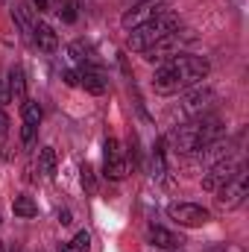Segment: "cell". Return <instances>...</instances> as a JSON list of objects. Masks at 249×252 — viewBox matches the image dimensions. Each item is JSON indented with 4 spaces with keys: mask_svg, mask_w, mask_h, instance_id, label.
<instances>
[{
    "mask_svg": "<svg viewBox=\"0 0 249 252\" xmlns=\"http://www.w3.org/2000/svg\"><path fill=\"white\" fill-rule=\"evenodd\" d=\"M21 115H24V124H32V126L41 124V106L35 100H24L21 103Z\"/></svg>",
    "mask_w": 249,
    "mask_h": 252,
    "instance_id": "cell-17",
    "label": "cell"
},
{
    "mask_svg": "<svg viewBox=\"0 0 249 252\" xmlns=\"http://www.w3.org/2000/svg\"><path fill=\"white\" fill-rule=\"evenodd\" d=\"M59 220H62L64 226H67V223H70V211H67V208H64V211H59Z\"/></svg>",
    "mask_w": 249,
    "mask_h": 252,
    "instance_id": "cell-27",
    "label": "cell"
},
{
    "mask_svg": "<svg viewBox=\"0 0 249 252\" xmlns=\"http://www.w3.org/2000/svg\"><path fill=\"white\" fill-rule=\"evenodd\" d=\"M70 56L82 64V67H88V64H97V62H100V59L94 56V50H91L88 44H82V41H73V44H70Z\"/></svg>",
    "mask_w": 249,
    "mask_h": 252,
    "instance_id": "cell-14",
    "label": "cell"
},
{
    "mask_svg": "<svg viewBox=\"0 0 249 252\" xmlns=\"http://www.w3.org/2000/svg\"><path fill=\"white\" fill-rule=\"evenodd\" d=\"M103 150H106V153H103V170H106V176H109L112 182H121V179H126L129 164H126V158H124L121 144H118L115 138H109Z\"/></svg>",
    "mask_w": 249,
    "mask_h": 252,
    "instance_id": "cell-5",
    "label": "cell"
},
{
    "mask_svg": "<svg viewBox=\"0 0 249 252\" xmlns=\"http://www.w3.org/2000/svg\"><path fill=\"white\" fill-rule=\"evenodd\" d=\"M32 38H35V44H38L44 53H53V50L59 47V35H56V30H53V27H47V24H35Z\"/></svg>",
    "mask_w": 249,
    "mask_h": 252,
    "instance_id": "cell-10",
    "label": "cell"
},
{
    "mask_svg": "<svg viewBox=\"0 0 249 252\" xmlns=\"http://www.w3.org/2000/svg\"><path fill=\"white\" fill-rule=\"evenodd\" d=\"M32 6H35L38 12H47V0H32Z\"/></svg>",
    "mask_w": 249,
    "mask_h": 252,
    "instance_id": "cell-26",
    "label": "cell"
},
{
    "mask_svg": "<svg viewBox=\"0 0 249 252\" xmlns=\"http://www.w3.org/2000/svg\"><path fill=\"white\" fill-rule=\"evenodd\" d=\"M12 21L21 27V32H24V35H32L35 21L30 18V9H27V6H15V9H12Z\"/></svg>",
    "mask_w": 249,
    "mask_h": 252,
    "instance_id": "cell-15",
    "label": "cell"
},
{
    "mask_svg": "<svg viewBox=\"0 0 249 252\" xmlns=\"http://www.w3.org/2000/svg\"><path fill=\"white\" fill-rule=\"evenodd\" d=\"M135 3H147V0H135Z\"/></svg>",
    "mask_w": 249,
    "mask_h": 252,
    "instance_id": "cell-29",
    "label": "cell"
},
{
    "mask_svg": "<svg viewBox=\"0 0 249 252\" xmlns=\"http://www.w3.org/2000/svg\"><path fill=\"white\" fill-rule=\"evenodd\" d=\"M32 138H35V126L24 124V129H21V141H24V144H32Z\"/></svg>",
    "mask_w": 249,
    "mask_h": 252,
    "instance_id": "cell-22",
    "label": "cell"
},
{
    "mask_svg": "<svg viewBox=\"0 0 249 252\" xmlns=\"http://www.w3.org/2000/svg\"><path fill=\"white\" fill-rule=\"evenodd\" d=\"M59 252H73V250H70V244H62V247H59Z\"/></svg>",
    "mask_w": 249,
    "mask_h": 252,
    "instance_id": "cell-28",
    "label": "cell"
},
{
    "mask_svg": "<svg viewBox=\"0 0 249 252\" xmlns=\"http://www.w3.org/2000/svg\"><path fill=\"white\" fill-rule=\"evenodd\" d=\"M73 9H76L73 3H64L62 9H59V15H62V18L67 21V24H73V21H76V12H73Z\"/></svg>",
    "mask_w": 249,
    "mask_h": 252,
    "instance_id": "cell-21",
    "label": "cell"
},
{
    "mask_svg": "<svg viewBox=\"0 0 249 252\" xmlns=\"http://www.w3.org/2000/svg\"><path fill=\"white\" fill-rule=\"evenodd\" d=\"M79 173H82V185H85V190H88V193H94V190H97V179H94L91 164H82V170H79Z\"/></svg>",
    "mask_w": 249,
    "mask_h": 252,
    "instance_id": "cell-20",
    "label": "cell"
},
{
    "mask_svg": "<svg viewBox=\"0 0 249 252\" xmlns=\"http://www.w3.org/2000/svg\"><path fill=\"white\" fill-rule=\"evenodd\" d=\"M6 88H9V97H12V100H18V103L27 100V76H24V67H12V70H9Z\"/></svg>",
    "mask_w": 249,
    "mask_h": 252,
    "instance_id": "cell-12",
    "label": "cell"
},
{
    "mask_svg": "<svg viewBox=\"0 0 249 252\" xmlns=\"http://www.w3.org/2000/svg\"><path fill=\"white\" fill-rule=\"evenodd\" d=\"M247 173H244V167L223 185L220 190H214L217 193V208H223V211H232V208H238L241 202H244V196H247Z\"/></svg>",
    "mask_w": 249,
    "mask_h": 252,
    "instance_id": "cell-4",
    "label": "cell"
},
{
    "mask_svg": "<svg viewBox=\"0 0 249 252\" xmlns=\"http://www.w3.org/2000/svg\"><path fill=\"white\" fill-rule=\"evenodd\" d=\"M161 12H167L164 3H158V0H147V3H138V6H132L129 12H124L121 24H124V30H135V27L150 24L153 18H158Z\"/></svg>",
    "mask_w": 249,
    "mask_h": 252,
    "instance_id": "cell-6",
    "label": "cell"
},
{
    "mask_svg": "<svg viewBox=\"0 0 249 252\" xmlns=\"http://www.w3.org/2000/svg\"><path fill=\"white\" fill-rule=\"evenodd\" d=\"M211 103H214V91L211 88H196V91H190L185 97L182 109H185V115H190V118H199V115H205L211 109Z\"/></svg>",
    "mask_w": 249,
    "mask_h": 252,
    "instance_id": "cell-8",
    "label": "cell"
},
{
    "mask_svg": "<svg viewBox=\"0 0 249 252\" xmlns=\"http://www.w3.org/2000/svg\"><path fill=\"white\" fill-rule=\"evenodd\" d=\"M67 244H70L73 252H91V235L88 232H76L73 241H67Z\"/></svg>",
    "mask_w": 249,
    "mask_h": 252,
    "instance_id": "cell-19",
    "label": "cell"
},
{
    "mask_svg": "<svg viewBox=\"0 0 249 252\" xmlns=\"http://www.w3.org/2000/svg\"><path fill=\"white\" fill-rule=\"evenodd\" d=\"M211 64L202 56H190V53H176L167 62H161V67L153 76V88L156 94H179L187 88H196L205 76H208Z\"/></svg>",
    "mask_w": 249,
    "mask_h": 252,
    "instance_id": "cell-1",
    "label": "cell"
},
{
    "mask_svg": "<svg viewBox=\"0 0 249 252\" xmlns=\"http://www.w3.org/2000/svg\"><path fill=\"white\" fill-rule=\"evenodd\" d=\"M176 30H179V18L170 15V12H161V15L153 18L150 24H141V27H135V30L129 32V47L138 50V53H144V50H150L153 44H158L161 38L173 35Z\"/></svg>",
    "mask_w": 249,
    "mask_h": 252,
    "instance_id": "cell-2",
    "label": "cell"
},
{
    "mask_svg": "<svg viewBox=\"0 0 249 252\" xmlns=\"http://www.w3.org/2000/svg\"><path fill=\"white\" fill-rule=\"evenodd\" d=\"M38 170L44 176H56V150L53 147H41L38 150Z\"/></svg>",
    "mask_w": 249,
    "mask_h": 252,
    "instance_id": "cell-13",
    "label": "cell"
},
{
    "mask_svg": "<svg viewBox=\"0 0 249 252\" xmlns=\"http://www.w3.org/2000/svg\"><path fill=\"white\" fill-rule=\"evenodd\" d=\"M238 170H241V164H235V161H229V158H226V161H217V164H211V173L202 179V188L205 190H220Z\"/></svg>",
    "mask_w": 249,
    "mask_h": 252,
    "instance_id": "cell-7",
    "label": "cell"
},
{
    "mask_svg": "<svg viewBox=\"0 0 249 252\" xmlns=\"http://www.w3.org/2000/svg\"><path fill=\"white\" fill-rule=\"evenodd\" d=\"M147 241L153 244V247H158V250H179L185 241H182V235H176V232H170V229H164V226H150L147 229Z\"/></svg>",
    "mask_w": 249,
    "mask_h": 252,
    "instance_id": "cell-9",
    "label": "cell"
},
{
    "mask_svg": "<svg viewBox=\"0 0 249 252\" xmlns=\"http://www.w3.org/2000/svg\"><path fill=\"white\" fill-rule=\"evenodd\" d=\"M164 173H167V161H164V147H161V141H156V147H153V176L164 179Z\"/></svg>",
    "mask_w": 249,
    "mask_h": 252,
    "instance_id": "cell-18",
    "label": "cell"
},
{
    "mask_svg": "<svg viewBox=\"0 0 249 252\" xmlns=\"http://www.w3.org/2000/svg\"><path fill=\"white\" fill-rule=\"evenodd\" d=\"M79 85H82L88 94H106V79H103L100 70L82 67V70H79Z\"/></svg>",
    "mask_w": 249,
    "mask_h": 252,
    "instance_id": "cell-11",
    "label": "cell"
},
{
    "mask_svg": "<svg viewBox=\"0 0 249 252\" xmlns=\"http://www.w3.org/2000/svg\"><path fill=\"white\" fill-rule=\"evenodd\" d=\"M167 214H170V220H176L179 226H187V229L205 226L211 220V211L202 208V205H196V202H170L167 205Z\"/></svg>",
    "mask_w": 249,
    "mask_h": 252,
    "instance_id": "cell-3",
    "label": "cell"
},
{
    "mask_svg": "<svg viewBox=\"0 0 249 252\" xmlns=\"http://www.w3.org/2000/svg\"><path fill=\"white\" fill-rule=\"evenodd\" d=\"M6 132H9V115L0 109V138H6Z\"/></svg>",
    "mask_w": 249,
    "mask_h": 252,
    "instance_id": "cell-24",
    "label": "cell"
},
{
    "mask_svg": "<svg viewBox=\"0 0 249 252\" xmlns=\"http://www.w3.org/2000/svg\"><path fill=\"white\" fill-rule=\"evenodd\" d=\"M9 100H12V97H9V88L0 85V103H9Z\"/></svg>",
    "mask_w": 249,
    "mask_h": 252,
    "instance_id": "cell-25",
    "label": "cell"
},
{
    "mask_svg": "<svg viewBox=\"0 0 249 252\" xmlns=\"http://www.w3.org/2000/svg\"><path fill=\"white\" fill-rule=\"evenodd\" d=\"M0 252H3V244H0Z\"/></svg>",
    "mask_w": 249,
    "mask_h": 252,
    "instance_id": "cell-30",
    "label": "cell"
},
{
    "mask_svg": "<svg viewBox=\"0 0 249 252\" xmlns=\"http://www.w3.org/2000/svg\"><path fill=\"white\" fill-rule=\"evenodd\" d=\"M12 208H15V214H18V217H35V214H38V205H35V202H32V196H27V193L15 196Z\"/></svg>",
    "mask_w": 249,
    "mask_h": 252,
    "instance_id": "cell-16",
    "label": "cell"
},
{
    "mask_svg": "<svg viewBox=\"0 0 249 252\" xmlns=\"http://www.w3.org/2000/svg\"><path fill=\"white\" fill-rule=\"evenodd\" d=\"M62 76H64L67 85H79V70H64Z\"/></svg>",
    "mask_w": 249,
    "mask_h": 252,
    "instance_id": "cell-23",
    "label": "cell"
}]
</instances>
